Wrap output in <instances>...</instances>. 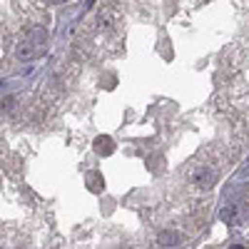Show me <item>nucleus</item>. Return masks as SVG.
<instances>
[{
    "instance_id": "1",
    "label": "nucleus",
    "mask_w": 249,
    "mask_h": 249,
    "mask_svg": "<svg viewBox=\"0 0 249 249\" xmlns=\"http://www.w3.org/2000/svg\"><path fill=\"white\" fill-rule=\"evenodd\" d=\"M192 182L199 187V190H210V187H214V182H217V172L212 167H207V164H202V167L192 175Z\"/></svg>"
},
{
    "instance_id": "2",
    "label": "nucleus",
    "mask_w": 249,
    "mask_h": 249,
    "mask_svg": "<svg viewBox=\"0 0 249 249\" xmlns=\"http://www.w3.org/2000/svg\"><path fill=\"white\" fill-rule=\"evenodd\" d=\"M15 55H18V60H23V62H28V60H33V57L37 55L35 45L30 43V37L20 40V43H18V50H15Z\"/></svg>"
},
{
    "instance_id": "3",
    "label": "nucleus",
    "mask_w": 249,
    "mask_h": 249,
    "mask_svg": "<svg viewBox=\"0 0 249 249\" xmlns=\"http://www.w3.org/2000/svg\"><path fill=\"white\" fill-rule=\"evenodd\" d=\"M95 152H97V155H102V157L112 155V152H115V142H112V137L100 135V137L95 140Z\"/></svg>"
},
{
    "instance_id": "4",
    "label": "nucleus",
    "mask_w": 249,
    "mask_h": 249,
    "mask_svg": "<svg viewBox=\"0 0 249 249\" xmlns=\"http://www.w3.org/2000/svg\"><path fill=\"white\" fill-rule=\"evenodd\" d=\"M28 37H30V43L35 45V50H37V53L43 50V48H45V43H48V33H45V28H33Z\"/></svg>"
},
{
    "instance_id": "5",
    "label": "nucleus",
    "mask_w": 249,
    "mask_h": 249,
    "mask_svg": "<svg viewBox=\"0 0 249 249\" xmlns=\"http://www.w3.org/2000/svg\"><path fill=\"white\" fill-rule=\"evenodd\" d=\"M162 247H177L179 242H182V237L177 234V232H170V230H164L162 234H160V239H157Z\"/></svg>"
},
{
    "instance_id": "6",
    "label": "nucleus",
    "mask_w": 249,
    "mask_h": 249,
    "mask_svg": "<svg viewBox=\"0 0 249 249\" xmlns=\"http://www.w3.org/2000/svg\"><path fill=\"white\" fill-rule=\"evenodd\" d=\"M219 219H222L224 224H234V222H237V207H234V204H224L222 212H219Z\"/></svg>"
},
{
    "instance_id": "7",
    "label": "nucleus",
    "mask_w": 249,
    "mask_h": 249,
    "mask_svg": "<svg viewBox=\"0 0 249 249\" xmlns=\"http://www.w3.org/2000/svg\"><path fill=\"white\" fill-rule=\"evenodd\" d=\"M15 107H18V100L15 97H5L3 102H0V110H3V112H15Z\"/></svg>"
},
{
    "instance_id": "8",
    "label": "nucleus",
    "mask_w": 249,
    "mask_h": 249,
    "mask_svg": "<svg viewBox=\"0 0 249 249\" xmlns=\"http://www.w3.org/2000/svg\"><path fill=\"white\" fill-rule=\"evenodd\" d=\"M57 3H65V0H57Z\"/></svg>"
}]
</instances>
